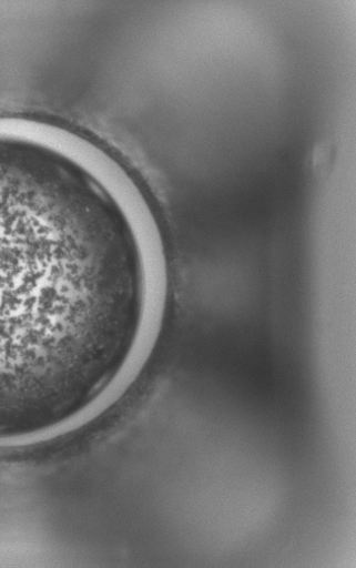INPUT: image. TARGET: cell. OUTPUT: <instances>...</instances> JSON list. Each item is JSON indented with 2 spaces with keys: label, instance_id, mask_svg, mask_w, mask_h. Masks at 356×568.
I'll return each instance as SVG.
<instances>
[{
  "label": "cell",
  "instance_id": "obj_1",
  "mask_svg": "<svg viewBox=\"0 0 356 568\" xmlns=\"http://www.w3.org/2000/svg\"><path fill=\"white\" fill-rule=\"evenodd\" d=\"M152 294L135 226L96 176L0 151V439L92 406L130 362Z\"/></svg>",
  "mask_w": 356,
  "mask_h": 568
}]
</instances>
